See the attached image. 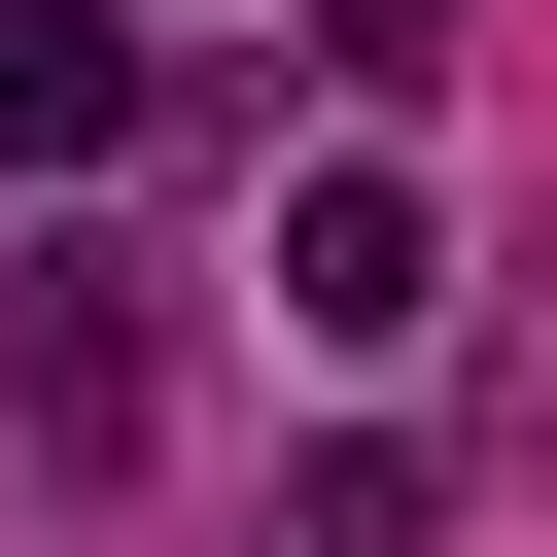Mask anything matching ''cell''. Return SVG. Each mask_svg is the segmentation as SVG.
<instances>
[{
  "instance_id": "277c9868",
  "label": "cell",
  "mask_w": 557,
  "mask_h": 557,
  "mask_svg": "<svg viewBox=\"0 0 557 557\" xmlns=\"http://www.w3.org/2000/svg\"><path fill=\"white\" fill-rule=\"evenodd\" d=\"M313 35H348V70H383V104H418V70H453V0H313Z\"/></svg>"
},
{
  "instance_id": "6da1fadb",
  "label": "cell",
  "mask_w": 557,
  "mask_h": 557,
  "mask_svg": "<svg viewBox=\"0 0 557 557\" xmlns=\"http://www.w3.org/2000/svg\"><path fill=\"white\" fill-rule=\"evenodd\" d=\"M139 383H174L139 244H35V278H0V418H35V453H139Z\"/></svg>"
},
{
  "instance_id": "3957f363",
  "label": "cell",
  "mask_w": 557,
  "mask_h": 557,
  "mask_svg": "<svg viewBox=\"0 0 557 557\" xmlns=\"http://www.w3.org/2000/svg\"><path fill=\"white\" fill-rule=\"evenodd\" d=\"M104 139H139V35L104 0H0V174H104Z\"/></svg>"
},
{
  "instance_id": "7a4b0ae2",
  "label": "cell",
  "mask_w": 557,
  "mask_h": 557,
  "mask_svg": "<svg viewBox=\"0 0 557 557\" xmlns=\"http://www.w3.org/2000/svg\"><path fill=\"white\" fill-rule=\"evenodd\" d=\"M453 313V209L418 174H278V348H418Z\"/></svg>"
}]
</instances>
